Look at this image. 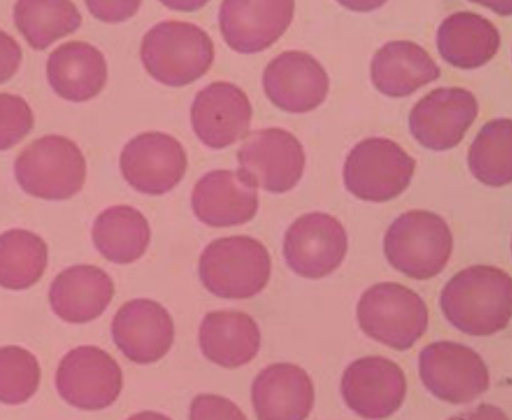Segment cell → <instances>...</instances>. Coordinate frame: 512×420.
Instances as JSON below:
<instances>
[{
	"mask_svg": "<svg viewBox=\"0 0 512 420\" xmlns=\"http://www.w3.org/2000/svg\"><path fill=\"white\" fill-rule=\"evenodd\" d=\"M453 252V233L429 210L402 213L387 228L384 255L393 269L411 279L428 280L443 272Z\"/></svg>",
	"mask_w": 512,
	"mask_h": 420,
	"instance_id": "2",
	"label": "cell"
},
{
	"mask_svg": "<svg viewBox=\"0 0 512 420\" xmlns=\"http://www.w3.org/2000/svg\"><path fill=\"white\" fill-rule=\"evenodd\" d=\"M114 280L94 266L63 270L50 289L54 313L69 324H87L103 315L114 298Z\"/></svg>",
	"mask_w": 512,
	"mask_h": 420,
	"instance_id": "21",
	"label": "cell"
},
{
	"mask_svg": "<svg viewBox=\"0 0 512 420\" xmlns=\"http://www.w3.org/2000/svg\"><path fill=\"white\" fill-rule=\"evenodd\" d=\"M21 60L23 51L18 42L0 30V84L9 81L17 73Z\"/></svg>",
	"mask_w": 512,
	"mask_h": 420,
	"instance_id": "33",
	"label": "cell"
},
{
	"mask_svg": "<svg viewBox=\"0 0 512 420\" xmlns=\"http://www.w3.org/2000/svg\"><path fill=\"white\" fill-rule=\"evenodd\" d=\"M347 233L340 221L328 213L313 212L289 227L283 255L292 272L306 279H322L343 263Z\"/></svg>",
	"mask_w": 512,
	"mask_h": 420,
	"instance_id": "11",
	"label": "cell"
},
{
	"mask_svg": "<svg viewBox=\"0 0 512 420\" xmlns=\"http://www.w3.org/2000/svg\"><path fill=\"white\" fill-rule=\"evenodd\" d=\"M437 45L448 65L477 69L496 56L501 47V33L492 21L481 15L456 12L441 23Z\"/></svg>",
	"mask_w": 512,
	"mask_h": 420,
	"instance_id": "25",
	"label": "cell"
},
{
	"mask_svg": "<svg viewBox=\"0 0 512 420\" xmlns=\"http://www.w3.org/2000/svg\"><path fill=\"white\" fill-rule=\"evenodd\" d=\"M15 178L29 196L67 200L87 178V161L72 140L50 135L30 143L15 160Z\"/></svg>",
	"mask_w": 512,
	"mask_h": 420,
	"instance_id": "6",
	"label": "cell"
},
{
	"mask_svg": "<svg viewBox=\"0 0 512 420\" xmlns=\"http://www.w3.org/2000/svg\"><path fill=\"white\" fill-rule=\"evenodd\" d=\"M41 385V365L20 346L0 348V403L8 406L29 401Z\"/></svg>",
	"mask_w": 512,
	"mask_h": 420,
	"instance_id": "30",
	"label": "cell"
},
{
	"mask_svg": "<svg viewBox=\"0 0 512 420\" xmlns=\"http://www.w3.org/2000/svg\"><path fill=\"white\" fill-rule=\"evenodd\" d=\"M14 21L30 47L42 51L76 32L82 17L75 3L66 0H21L15 3Z\"/></svg>",
	"mask_w": 512,
	"mask_h": 420,
	"instance_id": "27",
	"label": "cell"
},
{
	"mask_svg": "<svg viewBox=\"0 0 512 420\" xmlns=\"http://www.w3.org/2000/svg\"><path fill=\"white\" fill-rule=\"evenodd\" d=\"M358 321L370 339L404 352L428 331L429 310L417 292L401 283L383 282L362 294Z\"/></svg>",
	"mask_w": 512,
	"mask_h": 420,
	"instance_id": "5",
	"label": "cell"
},
{
	"mask_svg": "<svg viewBox=\"0 0 512 420\" xmlns=\"http://www.w3.org/2000/svg\"><path fill=\"white\" fill-rule=\"evenodd\" d=\"M47 76L53 90L69 102L99 96L108 82L105 56L87 42H67L48 57Z\"/></svg>",
	"mask_w": 512,
	"mask_h": 420,
	"instance_id": "22",
	"label": "cell"
},
{
	"mask_svg": "<svg viewBox=\"0 0 512 420\" xmlns=\"http://www.w3.org/2000/svg\"><path fill=\"white\" fill-rule=\"evenodd\" d=\"M251 121V100L242 88L230 82H212L192 103V129L209 148L224 149L245 138Z\"/></svg>",
	"mask_w": 512,
	"mask_h": 420,
	"instance_id": "16",
	"label": "cell"
},
{
	"mask_svg": "<svg viewBox=\"0 0 512 420\" xmlns=\"http://www.w3.org/2000/svg\"><path fill=\"white\" fill-rule=\"evenodd\" d=\"M441 76L428 51L410 41H393L377 51L371 63V79L380 93L407 97Z\"/></svg>",
	"mask_w": 512,
	"mask_h": 420,
	"instance_id": "24",
	"label": "cell"
},
{
	"mask_svg": "<svg viewBox=\"0 0 512 420\" xmlns=\"http://www.w3.org/2000/svg\"><path fill=\"white\" fill-rule=\"evenodd\" d=\"M190 420H248L228 398L203 394L192 400Z\"/></svg>",
	"mask_w": 512,
	"mask_h": 420,
	"instance_id": "32",
	"label": "cell"
},
{
	"mask_svg": "<svg viewBox=\"0 0 512 420\" xmlns=\"http://www.w3.org/2000/svg\"><path fill=\"white\" fill-rule=\"evenodd\" d=\"M115 345L136 364H154L175 342L172 316L160 303L146 298L128 301L112 322Z\"/></svg>",
	"mask_w": 512,
	"mask_h": 420,
	"instance_id": "18",
	"label": "cell"
},
{
	"mask_svg": "<svg viewBox=\"0 0 512 420\" xmlns=\"http://www.w3.org/2000/svg\"><path fill=\"white\" fill-rule=\"evenodd\" d=\"M294 11L291 0H227L219 11V26L237 53H261L288 30Z\"/></svg>",
	"mask_w": 512,
	"mask_h": 420,
	"instance_id": "15",
	"label": "cell"
},
{
	"mask_svg": "<svg viewBox=\"0 0 512 420\" xmlns=\"http://www.w3.org/2000/svg\"><path fill=\"white\" fill-rule=\"evenodd\" d=\"M198 273L204 288L216 297L246 300L267 286L271 258L259 240L249 236L222 237L204 249Z\"/></svg>",
	"mask_w": 512,
	"mask_h": 420,
	"instance_id": "4",
	"label": "cell"
},
{
	"mask_svg": "<svg viewBox=\"0 0 512 420\" xmlns=\"http://www.w3.org/2000/svg\"><path fill=\"white\" fill-rule=\"evenodd\" d=\"M127 420H172L167 418V416L161 415V413L157 412H142L137 413V415L131 416Z\"/></svg>",
	"mask_w": 512,
	"mask_h": 420,
	"instance_id": "36",
	"label": "cell"
},
{
	"mask_svg": "<svg viewBox=\"0 0 512 420\" xmlns=\"http://www.w3.org/2000/svg\"><path fill=\"white\" fill-rule=\"evenodd\" d=\"M35 126L32 108L23 97L0 94V151L11 149L32 132Z\"/></svg>",
	"mask_w": 512,
	"mask_h": 420,
	"instance_id": "31",
	"label": "cell"
},
{
	"mask_svg": "<svg viewBox=\"0 0 512 420\" xmlns=\"http://www.w3.org/2000/svg\"><path fill=\"white\" fill-rule=\"evenodd\" d=\"M87 5L100 20L123 21L136 14L140 2H87Z\"/></svg>",
	"mask_w": 512,
	"mask_h": 420,
	"instance_id": "34",
	"label": "cell"
},
{
	"mask_svg": "<svg viewBox=\"0 0 512 420\" xmlns=\"http://www.w3.org/2000/svg\"><path fill=\"white\" fill-rule=\"evenodd\" d=\"M143 66L169 87H185L206 75L215 59L212 39L187 21H163L152 27L140 48Z\"/></svg>",
	"mask_w": 512,
	"mask_h": 420,
	"instance_id": "3",
	"label": "cell"
},
{
	"mask_svg": "<svg viewBox=\"0 0 512 420\" xmlns=\"http://www.w3.org/2000/svg\"><path fill=\"white\" fill-rule=\"evenodd\" d=\"M48 264V246L27 230L0 234V286L23 291L39 282Z\"/></svg>",
	"mask_w": 512,
	"mask_h": 420,
	"instance_id": "28",
	"label": "cell"
},
{
	"mask_svg": "<svg viewBox=\"0 0 512 420\" xmlns=\"http://www.w3.org/2000/svg\"><path fill=\"white\" fill-rule=\"evenodd\" d=\"M151 240V228L142 212L131 206L103 210L93 225V242L103 258L130 264L143 257Z\"/></svg>",
	"mask_w": 512,
	"mask_h": 420,
	"instance_id": "26",
	"label": "cell"
},
{
	"mask_svg": "<svg viewBox=\"0 0 512 420\" xmlns=\"http://www.w3.org/2000/svg\"><path fill=\"white\" fill-rule=\"evenodd\" d=\"M123 370L105 350L79 346L60 362L56 386L60 397L79 410L108 409L123 391Z\"/></svg>",
	"mask_w": 512,
	"mask_h": 420,
	"instance_id": "9",
	"label": "cell"
},
{
	"mask_svg": "<svg viewBox=\"0 0 512 420\" xmlns=\"http://www.w3.org/2000/svg\"><path fill=\"white\" fill-rule=\"evenodd\" d=\"M192 210L210 227L246 224L258 212V191L233 170H213L195 184Z\"/></svg>",
	"mask_w": 512,
	"mask_h": 420,
	"instance_id": "19",
	"label": "cell"
},
{
	"mask_svg": "<svg viewBox=\"0 0 512 420\" xmlns=\"http://www.w3.org/2000/svg\"><path fill=\"white\" fill-rule=\"evenodd\" d=\"M416 170V161L390 139L362 140L344 163V185L365 202H389L401 196Z\"/></svg>",
	"mask_w": 512,
	"mask_h": 420,
	"instance_id": "7",
	"label": "cell"
},
{
	"mask_svg": "<svg viewBox=\"0 0 512 420\" xmlns=\"http://www.w3.org/2000/svg\"><path fill=\"white\" fill-rule=\"evenodd\" d=\"M511 291V278L504 270L468 267L444 286L441 309L456 330L468 336H492L510 324Z\"/></svg>",
	"mask_w": 512,
	"mask_h": 420,
	"instance_id": "1",
	"label": "cell"
},
{
	"mask_svg": "<svg viewBox=\"0 0 512 420\" xmlns=\"http://www.w3.org/2000/svg\"><path fill=\"white\" fill-rule=\"evenodd\" d=\"M341 395L350 410L368 420L398 412L407 395V380L398 364L383 356L352 362L341 379Z\"/></svg>",
	"mask_w": 512,
	"mask_h": 420,
	"instance_id": "13",
	"label": "cell"
},
{
	"mask_svg": "<svg viewBox=\"0 0 512 420\" xmlns=\"http://www.w3.org/2000/svg\"><path fill=\"white\" fill-rule=\"evenodd\" d=\"M478 117V102L465 88H437L426 94L410 114V130L420 145L447 151L462 142Z\"/></svg>",
	"mask_w": 512,
	"mask_h": 420,
	"instance_id": "14",
	"label": "cell"
},
{
	"mask_svg": "<svg viewBox=\"0 0 512 420\" xmlns=\"http://www.w3.org/2000/svg\"><path fill=\"white\" fill-rule=\"evenodd\" d=\"M265 94L285 112L306 114L325 102L329 90L326 70L303 51H286L264 70Z\"/></svg>",
	"mask_w": 512,
	"mask_h": 420,
	"instance_id": "17",
	"label": "cell"
},
{
	"mask_svg": "<svg viewBox=\"0 0 512 420\" xmlns=\"http://www.w3.org/2000/svg\"><path fill=\"white\" fill-rule=\"evenodd\" d=\"M120 166L134 190L146 196H163L184 179L188 158L184 146L173 136L148 132L127 143Z\"/></svg>",
	"mask_w": 512,
	"mask_h": 420,
	"instance_id": "12",
	"label": "cell"
},
{
	"mask_svg": "<svg viewBox=\"0 0 512 420\" xmlns=\"http://www.w3.org/2000/svg\"><path fill=\"white\" fill-rule=\"evenodd\" d=\"M420 377L435 397L466 404L489 389L486 362L474 349L453 342H435L420 353Z\"/></svg>",
	"mask_w": 512,
	"mask_h": 420,
	"instance_id": "10",
	"label": "cell"
},
{
	"mask_svg": "<svg viewBox=\"0 0 512 420\" xmlns=\"http://www.w3.org/2000/svg\"><path fill=\"white\" fill-rule=\"evenodd\" d=\"M252 404L258 420H306L315 404V386L298 365H268L254 380Z\"/></svg>",
	"mask_w": 512,
	"mask_h": 420,
	"instance_id": "20",
	"label": "cell"
},
{
	"mask_svg": "<svg viewBox=\"0 0 512 420\" xmlns=\"http://www.w3.org/2000/svg\"><path fill=\"white\" fill-rule=\"evenodd\" d=\"M472 175L489 187L512 181V124L510 118L490 121L472 142L468 154Z\"/></svg>",
	"mask_w": 512,
	"mask_h": 420,
	"instance_id": "29",
	"label": "cell"
},
{
	"mask_svg": "<svg viewBox=\"0 0 512 420\" xmlns=\"http://www.w3.org/2000/svg\"><path fill=\"white\" fill-rule=\"evenodd\" d=\"M239 175L255 188L283 194L297 187L306 167L300 140L283 129L252 133L237 152Z\"/></svg>",
	"mask_w": 512,
	"mask_h": 420,
	"instance_id": "8",
	"label": "cell"
},
{
	"mask_svg": "<svg viewBox=\"0 0 512 420\" xmlns=\"http://www.w3.org/2000/svg\"><path fill=\"white\" fill-rule=\"evenodd\" d=\"M448 420H510L505 415L504 410L499 407L492 406V404H481L477 409L471 412L460 413V415L453 416Z\"/></svg>",
	"mask_w": 512,
	"mask_h": 420,
	"instance_id": "35",
	"label": "cell"
},
{
	"mask_svg": "<svg viewBox=\"0 0 512 420\" xmlns=\"http://www.w3.org/2000/svg\"><path fill=\"white\" fill-rule=\"evenodd\" d=\"M200 348L213 364L239 368L249 364L261 349V331L248 313L218 310L201 322Z\"/></svg>",
	"mask_w": 512,
	"mask_h": 420,
	"instance_id": "23",
	"label": "cell"
}]
</instances>
